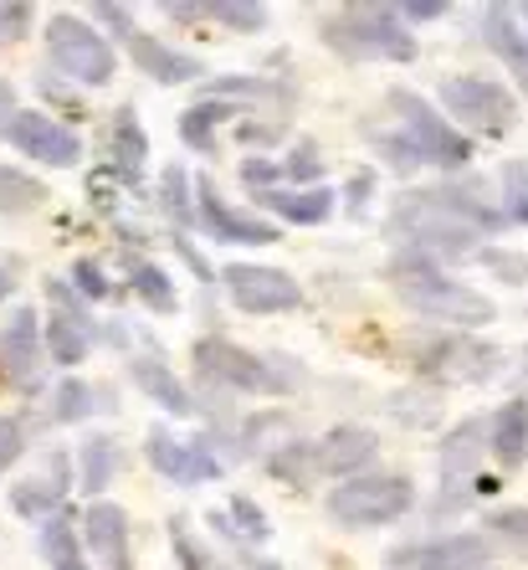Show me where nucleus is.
<instances>
[{
	"mask_svg": "<svg viewBox=\"0 0 528 570\" xmlns=\"http://www.w3.org/2000/svg\"><path fill=\"white\" fill-rule=\"evenodd\" d=\"M390 288L396 298L410 308V314L431 318L441 330H482L492 318V298H482L477 288L447 278L441 267L416 263V257H396L390 263Z\"/></svg>",
	"mask_w": 528,
	"mask_h": 570,
	"instance_id": "2",
	"label": "nucleus"
},
{
	"mask_svg": "<svg viewBox=\"0 0 528 570\" xmlns=\"http://www.w3.org/2000/svg\"><path fill=\"white\" fill-rule=\"evenodd\" d=\"M108 170L119 175V180H133V175L145 170L149 159V134L139 129V119H133V108H119L113 114V129H108Z\"/></svg>",
	"mask_w": 528,
	"mask_h": 570,
	"instance_id": "26",
	"label": "nucleus"
},
{
	"mask_svg": "<svg viewBox=\"0 0 528 570\" xmlns=\"http://www.w3.org/2000/svg\"><path fill=\"white\" fill-rule=\"evenodd\" d=\"M41 200H47V186H41L37 175L0 165V212H6V216H21V212H37Z\"/></svg>",
	"mask_w": 528,
	"mask_h": 570,
	"instance_id": "32",
	"label": "nucleus"
},
{
	"mask_svg": "<svg viewBox=\"0 0 528 570\" xmlns=\"http://www.w3.org/2000/svg\"><path fill=\"white\" fill-rule=\"evenodd\" d=\"M21 452H27V426L16 422V416H0V478H6V468H11Z\"/></svg>",
	"mask_w": 528,
	"mask_h": 570,
	"instance_id": "44",
	"label": "nucleus"
},
{
	"mask_svg": "<svg viewBox=\"0 0 528 570\" xmlns=\"http://www.w3.org/2000/svg\"><path fill=\"white\" fill-rule=\"evenodd\" d=\"M16 114H21V108H16V88L0 78V139L11 134V119H16Z\"/></svg>",
	"mask_w": 528,
	"mask_h": 570,
	"instance_id": "49",
	"label": "nucleus"
},
{
	"mask_svg": "<svg viewBox=\"0 0 528 570\" xmlns=\"http://www.w3.org/2000/svg\"><path fill=\"white\" fill-rule=\"evenodd\" d=\"M78 468H82V489L88 493H103L113 483V473L123 468V452L113 438H88L78 452Z\"/></svg>",
	"mask_w": 528,
	"mask_h": 570,
	"instance_id": "29",
	"label": "nucleus"
},
{
	"mask_svg": "<svg viewBox=\"0 0 528 570\" xmlns=\"http://www.w3.org/2000/svg\"><path fill=\"white\" fill-rule=\"evenodd\" d=\"M11 288H16V273H11V263H6V257H0V304H6V298H11Z\"/></svg>",
	"mask_w": 528,
	"mask_h": 570,
	"instance_id": "52",
	"label": "nucleus"
},
{
	"mask_svg": "<svg viewBox=\"0 0 528 570\" xmlns=\"http://www.w3.org/2000/svg\"><path fill=\"white\" fill-rule=\"evenodd\" d=\"M441 108H447V124L457 129H472L482 139H498L518 124V98L492 78H477V72H457V78L441 82Z\"/></svg>",
	"mask_w": 528,
	"mask_h": 570,
	"instance_id": "9",
	"label": "nucleus"
},
{
	"mask_svg": "<svg viewBox=\"0 0 528 570\" xmlns=\"http://www.w3.org/2000/svg\"><path fill=\"white\" fill-rule=\"evenodd\" d=\"M211 524H221L226 534H237V540H247V544H262L267 534H272V524H267V514H262V509H257V504H251L247 493H237L226 514H211Z\"/></svg>",
	"mask_w": 528,
	"mask_h": 570,
	"instance_id": "33",
	"label": "nucleus"
},
{
	"mask_svg": "<svg viewBox=\"0 0 528 570\" xmlns=\"http://www.w3.org/2000/svg\"><path fill=\"white\" fill-rule=\"evenodd\" d=\"M221 278L241 314H292V308H303V288H298V278L282 273V267L231 263Z\"/></svg>",
	"mask_w": 528,
	"mask_h": 570,
	"instance_id": "11",
	"label": "nucleus"
},
{
	"mask_svg": "<svg viewBox=\"0 0 528 570\" xmlns=\"http://www.w3.org/2000/svg\"><path fill=\"white\" fill-rule=\"evenodd\" d=\"M67 483H72V458H67V452H52L41 473H31L27 483L11 489V509L21 519H41V524H47L52 514H62Z\"/></svg>",
	"mask_w": 528,
	"mask_h": 570,
	"instance_id": "18",
	"label": "nucleus"
},
{
	"mask_svg": "<svg viewBox=\"0 0 528 570\" xmlns=\"http://www.w3.org/2000/svg\"><path fill=\"white\" fill-rule=\"evenodd\" d=\"M145 458L159 478H170V483H180V489H196V483H216V478H221V458H216L211 438L180 442L175 432H149Z\"/></svg>",
	"mask_w": 528,
	"mask_h": 570,
	"instance_id": "13",
	"label": "nucleus"
},
{
	"mask_svg": "<svg viewBox=\"0 0 528 570\" xmlns=\"http://www.w3.org/2000/svg\"><path fill=\"white\" fill-rule=\"evenodd\" d=\"M72 293H78V298H108L113 283L103 278V267H98L93 257H78V263H72Z\"/></svg>",
	"mask_w": 528,
	"mask_h": 570,
	"instance_id": "40",
	"label": "nucleus"
},
{
	"mask_svg": "<svg viewBox=\"0 0 528 570\" xmlns=\"http://www.w3.org/2000/svg\"><path fill=\"white\" fill-rule=\"evenodd\" d=\"M47 57L62 78L82 82V88H103L113 82L119 72V52H113V41L93 27V21H82L72 11H57L47 21Z\"/></svg>",
	"mask_w": 528,
	"mask_h": 570,
	"instance_id": "7",
	"label": "nucleus"
},
{
	"mask_svg": "<svg viewBox=\"0 0 528 570\" xmlns=\"http://www.w3.org/2000/svg\"><path fill=\"white\" fill-rule=\"evenodd\" d=\"M406 355H410V371L421 375V381H441V385H477L498 375V350L457 330L410 340Z\"/></svg>",
	"mask_w": 528,
	"mask_h": 570,
	"instance_id": "8",
	"label": "nucleus"
},
{
	"mask_svg": "<svg viewBox=\"0 0 528 570\" xmlns=\"http://www.w3.org/2000/svg\"><path fill=\"white\" fill-rule=\"evenodd\" d=\"M82 534H88V550L103 560L108 570H133V540H129V514L119 504L98 499L88 514H82Z\"/></svg>",
	"mask_w": 528,
	"mask_h": 570,
	"instance_id": "20",
	"label": "nucleus"
},
{
	"mask_svg": "<svg viewBox=\"0 0 528 570\" xmlns=\"http://www.w3.org/2000/svg\"><path fill=\"white\" fill-rule=\"evenodd\" d=\"M323 509L339 530H380L416 509V483L406 473H359L333 483Z\"/></svg>",
	"mask_w": 528,
	"mask_h": 570,
	"instance_id": "5",
	"label": "nucleus"
},
{
	"mask_svg": "<svg viewBox=\"0 0 528 570\" xmlns=\"http://www.w3.org/2000/svg\"><path fill=\"white\" fill-rule=\"evenodd\" d=\"M447 11H451L447 0H400V6H396V16L406 21V27H410V21H441Z\"/></svg>",
	"mask_w": 528,
	"mask_h": 570,
	"instance_id": "47",
	"label": "nucleus"
},
{
	"mask_svg": "<svg viewBox=\"0 0 528 570\" xmlns=\"http://www.w3.org/2000/svg\"><path fill=\"white\" fill-rule=\"evenodd\" d=\"M502 212L482 200L477 186H436V190H406L390 212V237L400 242V257L416 263H451V257H477L482 232H502Z\"/></svg>",
	"mask_w": 528,
	"mask_h": 570,
	"instance_id": "1",
	"label": "nucleus"
},
{
	"mask_svg": "<svg viewBox=\"0 0 528 570\" xmlns=\"http://www.w3.org/2000/svg\"><path fill=\"white\" fill-rule=\"evenodd\" d=\"M129 283H133V293L155 308V314H175V288H170V278H165V267L145 263V257H133V263H129Z\"/></svg>",
	"mask_w": 528,
	"mask_h": 570,
	"instance_id": "35",
	"label": "nucleus"
},
{
	"mask_svg": "<svg viewBox=\"0 0 528 570\" xmlns=\"http://www.w3.org/2000/svg\"><path fill=\"white\" fill-rule=\"evenodd\" d=\"M370 190H375V170H359L355 180H349V190H343V196H349V206H365V200H370Z\"/></svg>",
	"mask_w": 528,
	"mask_h": 570,
	"instance_id": "50",
	"label": "nucleus"
},
{
	"mask_svg": "<svg viewBox=\"0 0 528 570\" xmlns=\"http://www.w3.org/2000/svg\"><path fill=\"white\" fill-rule=\"evenodd\" d=\"M103 406H108L103 391L72 375V381L57 385V396H52V422H88V416L103 412Z\"/></svg>",
	"mask_w": 528,
	"mask_h": 570,
	"instance_id": "31",
	"label": "nucleus"
},
{
	"mask_svg": "<svg viewBox=\"0 0 528 570\" xmlns=\"http://www.w3.org/2000/svg\"><path fill=\"white\" fill-rule=\"evenodd\" d=\"M21 155L41 159V165H52V170H72L82 155L78 134L67 129V124H57L52 114H41V108H21L11 119V134H6Z\"/></svg>",
	"mask_w": 528,
	"mask_h": 570,
	"instance_id": "16",
	"label": "nucleus"
},
{
	"mask_svg": "<svg viewBox=\"0 0 528 570\" xmlns=\"http://www.w3.org/2000/svg\"><path fill=\"white\" fill-rule=\"evenodd\" d=\"M318 37L343 62H416V31L396 6H339L318 21Z\"/></svg>",
	"mask_w": 528,
	"mask_h": 570,
	"instance_id": "3",
	"label": "nucleus"
},
{
	"mask_svg": "<svg viewBox=\"0 0 528 570\" xmlns=\"http://www.w3.org/2000/svg\"><path fill=\"white\" fill-rule=\"evenodd\" d=\"M159 206L175 216V226H190L196 222V186H190V175L180 165L159 175Z\"/></svg>",
	"mask_w": 528,
	"mask_h": 570,
	"instance_id": "36",
	"label": "nucleus"
},
{
	"mask_svg": "<svg viewBox=\"0 0 528 570\" xmlns=\"http://www.w3.org/2000/svg\"><path fill=\"white\" fill-rule=\"evenodd\" d=\"M129 375H133V385H139L149 401H159L170 416H196L200 401L190 396V385L180 381V375H175L159 355H133L129 360Z\"/></svg>",
	"mask_w": 528,
	"mask_h": 570,
	"instance_id": "22",
	"label": "nucleus"
},
{
	"mask_svg": "<svg viewBox=\"0 0 528 570\" xmlns=\"http://www.w3.org/2000/svg\"><path fill=\"white\" fill-rule=\"evenodd\" d=\"M47 298H52V318H47V334H41L47 360H57V365H78V360H88L98 330H93V318H88V308L78 304V293L67 288L62 278H52L47 283Z\"/></svg>",
	"mask_w": 528,
	"mask_h": 570,
	"instance_id": "14",
	"label": "nucleus"
},
{
	"mask_svg": "<svg viewBox=\"0 0 528 570\" xmlns=\"http://www.w3.org/2000/svg\"><path fill=\"white\" fill-rule=\"evenodd\" d=\"M170 544H175V556H180V570H211V556H206V544L190 540L186 519H170Z\"/></svg>",
	"mask_w": 528,
	"mask_h": 570,
	"instance_id": "41",
	"label": "nucleus"
},
{
	"mask_svg": "<svg viewBox=\"0 0 528 570\" xmlns=\"http://www.w3.org/2000/svg\"><path fill=\"white\" fill-rule=\"evenodd\" d=\"M41 556H47V566L52 570H93L88 566V556H82L78 530H72V514H67V509L41 524Z\"/></svg>",
	"mask_w": 528,
	"mask_h": 570,
	"instance_id": "28",
	"label": "nucleus"
},
{
	"mask_svg": "<svg viewBox=\"0 0 528 570\" xmlns=\"http://www.w3.org/2000/svg\"><path fill=\"white\" fill-rule=\"evenodd\" d=\"M488 452L502 468H524L528 463V396L502 401L488 422Z\"/></svg>",
	"mask_w": 528,
	"mask_h": 570,
	"instance_id": "23",
	"label": "nucleus"
},
{
	"mask_svg": "<svg viewBox=\"0 0 528 570\" xmlns=\"http://www.w3.org/2000/svg\"><path fill=\"white\" fill-rule=\"evenodd\" d=\"M247 108L241 104H226V98H200L196 108H186L180 114V139H186L190 149H200V155H211L216 149V129L231 119H241Z\"/></svg>",
	"mask_w": 528,
	"mask_h": 570,
	"instance_id": "27",
	"label": "nucleus"
},
{
	"mask_svg": "<svg viewBox=\"0 0 528 570\" xmlns=\"http://www.w3.org/2000/svg\"><path fill=\"white\" fill-rule=\"evenodd\" d=\"M93 16L103 21V27H113V37H123V41H133L139 37V27H133V11L129 6H113V0H98L93 6Z\"/></svg>",
	"mask_w": 528,
	"mask_h": 570,
	"instance_id": "46",
	"label": "nucleus"
},
{
	"mask_svg": "<svg viewBox=\"0 0 528 570\" xmlns=\"http://www.w3.org/2000/svg\"><path fill=\"white\" fill-rule=\"evenodd\" d=\"M175 247H180V257H186L190 267H196V278H200V283H211V267H206V257H200V253H196V247H190L186 237H175Z\"/></svg>",
	"mask_w": 528,
	"mask_h": 570,
	"instance_id": "51",
	"label": "nucleus"
},
{
	"mask_svg": "<svg viewBox=\"0 0 528 570\" xmlns=\"http://www.w3.org/2000/svg\"><path fill=\"white\" fill-rule=\"evenodd\" d=\"M241 180L257 190H272L282 180V170H278V159H247V165H241Z\"/></svg>",
	"mask_w": 528,
	"mask_h": 570,
	"instance_id": "48",
	"label": "nucleus"
},
{
	"mask_svg": "<svg viewBox=\"0 0 528 570\" xmlns=\"http://www.w3.org/2000/svg\"><path fill=\"white\" fill-rule=\"evenodd\" d=\"M390 114L400 124V139L410 145V155L431 165V170H467V159H472V134L451 129L447 114H436L421 94H410V88H396L390 94Z\"/></svg>",
	"mask_w": 528,
	"mask_h": 570,
	"instance_id": "6",
	"label": "nucleus"
},
{
	"mask_svg": "<svg viewBox=\"0 0 528 570\" xmlns=\"http://www.w3.org/2000/svg\"><path fill=\"white\" fill-rule=\"evenodd\" d=\"M498 544L488 534H431V540L396 544L385 566L390 570H488Z\"/></svg>",
	"mask_w": 528,
	"mask_h": 570,
	"instance_id": "10",
	"label": "nucleus"
},
{
	"mask_svg": "<svg viewBox=\"0 0 528 570\" xmlns=\"http://www.w3.org/2000/svg\"><path fill=\"white\" fill-rule=\"evenodd\" d=\"M498 186H502V222H518L528 226V159H508L498 170Z\"/></svg>",
	"mask_w": 528,
	"mask_h": 570,
	"instance_id": "37",
	"label": "nucleus"
},
{
	"mask_svg": "<svg viewBox=\"0 0 528 570\" xmlns=\"http://www.w3.org/2000/svg\"><path fill=\"white\" fill-rule=\"evenodd\" d=\"M488 570H492V566H488Z\"/></svg>",
	"mask_w": 528,
	"mask_h": 570,
	"instance_id": "55",
	"label": "nucleus"
},
{
	"mask_svg": "<svg viewBox=\"0 0 528 570\" xmlns=\"http://www.w3.org/2000/svg\"><path fill=\"white\" fill-rule=\"evenodd\" d=\"M196 222H200V232L216 242H241V247H267V242H278V226L267 222V216L226 206V196H216V186L206 175L196 180Z\"/></svg>",
	"mask_w": 528,
	"mask_h": 570,
	"instance_id": "15",
	"label": "nucleus"
},
{
	"mask_svg": "<svg viewBox=\"0 0 528 570\" xmlns=\"http://www.w3.org/2000/svg\"><path fill=\"white\" fill-rule=\"evenodd\" d=\"M278 170L292 180V190H313V186H318V175H323V149H318L313 139H298V145L288 149V159H282Z\"/></svg>",
	"mask_w": 528,
	"mask_h": 570,
	"instance_id": "39",
	"label": "nucleus"
},
{
	"mask_svg": "<svg viewBox=\"0 0 528 570\" xmlns=\"http://www.w3.org/2000/svg\"><path fill=\"white\" fill-rule=\"evenodd\" d=\"M200 21H221L226 31H267L262 0H200Z\"/></svg>",
	"mask_w": 528,
	"mask_h": 570,
	"instance_id": "30",
	"label": "nucleus"
},
{
	"mask_svg": "<svg viewBox=\"0 0 528 570\" xmlns=\"http://www.w3.org/2000/svg\"><path fill=\"white\" fill-rule=\"evenodd\" d=\"M129 57H133V67H139L149 82H159V88H180V82H196L200 72H206L190 52H175L170 41L149 37V31H139V37L129 41Z\"/></svg>",
	"mask_w": 528,
	"mask_h": 570,
	"instance_id": "21",
	"label": "nucleus"
},
{
	"mask_svg": "<svg viewBox=\"0 0 528 570\" xmlns=\"http://www.w3.org/2000/svg\"><path fill=\"white\" fill-rule=\"evenodd\" d=\"M518 27H528V6H524V16H518Z\"/></svg>",
	"mask_w": 528,
	"mask_h": 570,
	"instance_id": "54",
	"label": "nucleus"
},
{
	"mask_svg": "<svg viewBox=\"0 0 528 570\" xmlns=\"http://www.w3.org/2000/svg\"><path fill=\"white\" fill-rule=\"evenodd\" d=\"M488 540L508 556H524L528 560V509H498L488 514Z\"/></svg>",
	"mask_w": 528,
	"mask_h": 570,
	"instance_id": "38",
	"label": "nucleus"
},
{
	"mask_svg": "<svg viewBox=\"0 0 528 570\" xmlns=\"http://www.w3.org/2000/svg\"><path fill=\"white\" fill-rule=\"evenodd\" d=\"M380 458V438L365 426H333L313 442V478H359Z\"/></svg>",
	"mask_w": 528,
	"mask_h": 570,
	"instance_id": "17",
	"label": "nucleus"
},
{
	"mask_svg": "<svg viewBox=\"0 0 528 570\" xmlns=\"http://www.w3.org/2000/svg\"><path fill=\"white\" fill-rule=\"evenodd\" d=\"M190 360H196V371L206 381L226 385V391H241V396H288V391L303 385V365H292L288 355L262 360V355H251V350L231 345V340H221V334L196 340Z\"/></svg>",
	"mask_w": 528,
	"mask_h": 570,
	"instance_id": "4",
	"label": "nucleus"
},
{
	"mask_svg": "<svg viewBox=\"0 0 528 570\" xmlns=\"http://www.w3.org/2000/svg\"><path fill=\"white\" fill-rule=\"evenodd\" d=\"M267 212H278V222L292 226H323L333 216V190L313 186V190H292V186H272V190H257Z\"/></svg>",
	"mask_w": 528,
	"mask_h": 570,
	"instance_id": "24",
	"label": "nucleus"
},
{
	"mask_svg": "<svg viewBox=\"0 0 528 570\" xmlns=\"http://www.w3.org/2000/svg\"><path fill=\"white\" fill-rule=\"evenodd\" d=\"M482 448H488V422L482 416H467V422H457L441 438V448H436V468H441V478H462L477 468V458H482Z\"/></svg>",
	"mask_w": 528,
	"mask_h": 570,
	"instance_id": "25",
	"label": "nucleus"
},
{
	"mask_svg": "<svg viewBox=\"0 0 528 570\" xmlns=\"http://www.w3.org/2000/svg\"><path fill=\"white\" fill-rule=\"evenodd\" d=\"M41 371H47V345H41V324L31 308H16L0 324V385L6 391H41Z\"/></svg>",
	"mask_w": 528,
	"mask_h": 570,
	"instance_id": "12",
	"label": "nucleus"
},
{
	"mask_svg": "<svg viewBox=\"0 0 528 570\" xmlns=\"http://www.w3.org/2000/svg\"><path fill=\"white\" fill-rule=\"evenodd\" d=\"M267 473L278 478V483H292V489H308L313 483V442H282L267 458Z\"/></svg>",
	"mask_w": 528,
	"mask_h": 570,
	"instance_id": "34",
	"label": "nucleus"
},
{
	"mask_svg": "<svg viewBox=\"0 0 528 570\" xmlns=\"http://www.w3.org/2000/svg\"><path fill=\"white\" fill-rule=\"evenodd\" d=\"M477 257L498 273L502 283H528V253H502V247H477Z\"/></svg>",
	"mask_w": 528,
	"mask_h": 570,
	"instance_id": "42",
	"label": "nucleus"
},
{
	"mask_svg": "<svg viewBox=\"0 0 528 570\" xmlns=\"http://www.w3.org/2000/svg\"><path fill=\"white\" fill-rule=\"evenodd\" d=\"M31 6L27 0H0V47H11V41H21L31 31Z\"/></svg>",
	"mask_w": 528,
	"mask_h": 570,
	"instance_id": "43",
	"label": "nucleus"
},
{
	"mask_svg": "<svg viewBox=\"0 0 528 570\" xmlns=\"http://www.w3.org/2000/svg\"><path fill=\"white\" fill-rule=\"evenodd\" d=\"M477 37H482V47L514 72V82L528 98V31L518 27L514 6H488V11L477 16Z\"/></svg>",
	"mask_w": 528,
	"mask_h": 570,
	"instance_id": "19",
	"label": "nucleus"
},
{
	"mask_svg": "<svg viewBox=\"0 0 528 570\" xmlns=\"http://www.w3.org/2000/svg\"><path fill=\"white\" fill-rule=\"evenodd\" d=\"M257 570H282V566H278V560H257Z\"/></svg>",
	"mask_w": 528,
	"mask_h": 570,
	"instance_id": "53",
	"label": "nucleus"
},
{
	"mask_svg": "<svg viewBox=\"0 0 528 570\" xmlns=\"http://www.w3.org/2000/svg\"><path fill=\"white\" fill-rule=\"evenodd\" d=\"M370 139H375V149H380V155L390 159V165H396L400 175H410V170H416V165H421V159L410 155V145H406V139H400V134H370Z\"/></svg>",
	"mask_w": 528,
	"mask_h": 570,
	"instance_id": "45",
	"label": "nucleus"
}]
</instances>
